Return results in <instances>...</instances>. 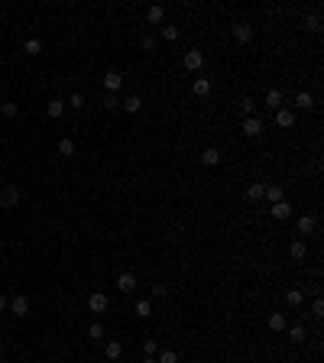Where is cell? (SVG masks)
Masks as SVG:
<instances>
[{
	"label": "cell",
	"mask_w": 324,
	"mask_h": 363,
	"mask_svg": "<svg viewBox=\"0 0 324 363\" xmlns=\"http://www.w3.org/2000/svg\"><path fill=\"white\" fill-rule=\"evenodd\" d=\"M314 227H318V217L314 214H302L299 217V234H311Z\"/></svg>",
	"instance_id": "cell-18"
},
{
	"label": "cell",
	"mask_w": 324,
	"mask_h": 363,
	"mask_svg": "<svg viewBox=\"0 0 324 363\" xmlns=\"http://www.w3.org/2000/svg\"><path fill=\"white\" fill-rule=\"evenodd\" d=\"M143 363H156V357H146V360H143Z\"/></svg>",
	"instance_id": "cell-42"
},
{
	"label": "cell",
	"mask_w": 324,
	"mask_h": 363,
	"mask_svg": "<svg viewBox=\"0 0 324 363\" xmlns=\"http://www.w3.org/2000/svg\"><path fill=\"white\" fill-rule=\"evenodd\" d=\"M273 120H276V127H282V130H288L295 123V110H288V107H279L276 114H273Z\"/></svg>",
	"instance_id": "cell-6"
},
{
	"label": "cell",
	"mask_w": 324,
	"mask_h": 363,
	"mask_svg": "<svg viewBox=\"0 0 324 363\" xmlns=\"http://www.w3.org/2000/svg\"><path fill=\"white\" fill-rule=\"evenodd\" d=\"M68 104H72V110H81V107H84V94H81V91H75Z\"/></svg>",
	"instance_id": "cell-37"
},
{
	"label": "cell",
	"mask_w": 324,
	"mask_h": 363,
	"mask_svg": "<svg viewBox=\"0 0 324 363\" xmlns=\"http://www.w3.org/2000/svg\"><path fill=\"white\" fill-rule=\"evenodd\" d=\"M262 133V120L259 117H247L243 120V136H259Z\"/></svg>",
	"instance_id": "cell-11"
},
{
	"label": "cell",
	"mask_w": 324,
	"mask_h": 363,
	"mask_svg": "<svg viewBox=\"0 0 324 363\" xmlns=\"http://www.w3.org/2000/svg\"><path fill=\"white\" fill-rule=\"evenodd\" d=\"M182 33H179V26H162V39H169V42H175Z\"/></svg>",
	"instance_id": "cell-34"
},
{
	"label": "cell",
	"mask_w": 324,
	"mask_h": 363,
	"mask_svg": "<svg viewBox=\"0 0 324 363\" xmlns=\"http://www.w3.org/2000/svg\"><path fill=\"white\" fill-rule=\"evenodd\" d=\"M305 338H308L305 324H292V327H288V341H295V344H305Z\"/></svg>",
	"instance_id": "cell-22"
},
{
	"label": "cell",
	"mask_w": 324,
	"mask_h": 363,
	"mask_svg": "<svg viewBox=\"0 0 324 363\" xmlns=\"http://www.w3.org/2000/svg\"><path fill=\"white\" fill-rule=\"evenodd\" d=\"M269 214H273L276 220H288L292 217V205H288V201H276V205L269 208Z\"/></svg>",
	"instance_id": "cell-9"
},
{
	"label": "cell",
	"mask_w": 324,
	"mask_h": 363,
	"mask_svg": "<svg viewBox=\"0 0 324 363\" xmlns=\"http://www.w3.org/2000/svg\"><path fill=\"white\" fill-rule=\"evenodd\" d=\"M10 312L20 315V318L30 315V298H26V295H13V298H10Z\"/></svg>",
	"instance_id": "cell-10"
},
{
	"label": "cell",
	"mask_w": 324,
	"mask_h": 363,
	"mask_svg": "<svg viewBox=\"0 0 324 363\" xmlns=\"http://www.w3.org/2000/svg\"><path fill=\"white\" fill-rule=\"evenodd\" d=\"M262 194H266V185H262V182H250V185H247V198L253 201V205L262 201Z\"/></svg>",
	"instance_id": "cell-14"
},
{
	"label": "cell",
	"mask_w": 324,
	"mask_h": 363,
	"mask_svg": "<svg viewBox=\"0 0 324 363\" xmlns=\"http://www.w3.org/2000/svg\"><path fill=\"white\" fill-rule=\"evenodd\" d=\"M302 26H305V30H311V33H318V30H321V16H318V13H308V16L302 20Z\"/></svg>",
	"instance_id": "cell-26"
},
{
	"label": "cell",
	"mask_w": 324,
	"mask_h": 363,
	"mask_svg": "<svg viewBox=\"0 0 324 363\" xmlns=\"http://www.w3.org/2000/svg\"><path fill=\"white\" fill-rule=\"evenodd\" d=\"M182 65H185L188 72H201V65H204V52H201V49H188L185 59H182Z\"/></svg>",
	"instance_id": "cell-2"
},
{
	"label": "cell",
	"mask_w": 324,
	"mask_h": 363,
	"mask_svg": "<svg viewBox=\"0 0 324 363\" xmlns=\"http://www.w3.org/2000/svg\"><path fill=\"white\" fill-rule=\"evenodd\" d=\"M58 156H65V159H72L75 156V139H58Z\"/></svg>",
	"instance_id": "cell-24"
},
{
	"label": "cell",
	"mask_w": 324,
	"mask_h": 363,
	"mask_svg": "<svg viewBox=\"0 0 324 363\" xmlns=\"http://www.w3.org/2000/svg\"><path fill=\"white\" fill-rule=\"evenodd\" d=\"M269 327H273V331H279V334H282L285 327H288V321H285V315H282V312H273V315H269Z\"/></svg>",
	"instance_id": "cell-21"
},
{
	"label": "cell",
	"mask_w": 324,
	"mask_h": 363,
	"mask_svg": "<svg viewBox=\"0 0 324 363\" xmlns=\"http://www.w3.org/2000/svg\"><path fill=\"white\" fill-rule=\"evenodd\" d=\"M0 114H4V117H16V104L13 101H4V104H0Z\"/></svg>",
	"instance_id": "cell-36"
},
{
	"label": "cell",
	"mask_w": 324,
	"mask_h": 363,
	"mask_svg": "<svg viewBox=\"0 0 324 363\" xmlns=\"http://www.w3.org/2000/svg\"><path fill=\"white\" fill-rule=\"evenodd\" d=\"M266 107H273V110L282 107V91H279V88H269L266 91Z\"/></svg>",
	"instance_id": "cell-19"
},
{
	"label": "cell",
	"mask_w": 324,
	"mask_h": 363,
	"mask_svg": "<svg viewBox=\"0 0 324 363\" xmlns=\"http://www.w3.org/2000/svg\"><path fill=\"white\" fill-rule=\"evenodd\" d=\"M0 360H4V350H0Z\"/></svg>",
	"instance_id": "cell-43"
},
{
	"label": "cell",
	"mask_w": 324,
	"mask_h": 363,
	"mask_svg": "<svg viewBox=\"0 0 324 363\" xmlns=\"http://www.w3.org/2000/svg\"><path fill=\"white\" fill-rule=\"evenodd\" d=\"M217 162H221V149H214V146L201 149V165H217Z\"/></svg>",
	"instance_id": "cell-15"
},
{
	"label": "cell",
	"mask_w": 324,
	"mask_h": 363,
	"mask_svg": "<svg viewBox=\"0 0 324 363\" xmlns=\"http://www.w3.org/2000/svg\"><path fill=\"white\" fill-rule=\"evenodd\" d=\"M156 46H159V39H156V36H143V49L146 52H156Z\"/></svg>",
	"instance_id": "cell-38"
},
{
	"label": "cell",
	"mask_w": 324,
	"mask_h": 363,
	"mask_svg": "<svg viewBox=\"0 0 324 363\" xmlns=\"http://www.w3.org/2000/svg\"><path fill=\"white\" fill-rule=\"evenodd\" d=\"M136 315H139V318H150V315H153V305H150V298L136 302Z\"/></svg>",
	"instance_id": "cell-31"
},
{
	"label": "cell",
	"mask_w": 324,
	"mask_h": 363,
	"mask_svg": "<svg viewBox=\"0 0 324 363\" xmlns=\"http://www.w3.org/2000/svg\"><path fill=\"white\" fill-rule=\"evenodd\" d=\"M117 289L124 292V295L136 292V276H133V272H120V276H117Z\"/></svg>",
	"instance_id": "cell-7"
},
{
	"label": "cell",
	"mask_w": 324,
	"mask_h": 363,
	"mask_svg": "<svg viewBox=\"0 0 324 363\" xmlns=\"http://www.w3.org/2000/svg\"><path fill=\"white\" fill-rule=\"evenodd\" d=\"M233 39H237L240 46L253 42V26H250V23H233Z\"/></svg>",
	"instance_id": "cell-4"
},
{
	"label": "cell",
	"mask_w": 324,
	"mask_h": 363,
	"mask_svg": "<svg viewBox=\"0 0 324 363\" xmlns=\"http://www.w3.org/2000/svg\"><path fill=\"white\" fill-rule=\"evenodd\" d=\"M0 185H4V182H0Z\"/></svg>",
	"instance_id": "cell-44"
},
{
	"label": "cell",
	"mask_w": 324,
	"mask_h": 363,
	"mask_svg": "<svg viewBox=\"0 0 324 363\" xmlns=\"http://www.w3.org/2000/svg\"><path fill=\"white\" fill-rule=\"evenodd\" d=\"M23 52H26V55H39V52H42V42H39V39H26V42H23Z\"/></svg>",
	"instance_id": "cell-28"
},
{
	"label": "cell",
	"mask_w": 324,
	"mask_h": 363,
	"mask_svg": "<svg viewBox=\"0 0 324 363\" xmlns=\"http://www.w3.org/2000/svg\"><path fill=\"white\" fill-rule=\"evenodd\" d=\"M311 315H314V318L324 315V302H321V298H314V302H311Z\"/></svg>",
	"instance_id": "cell-39"
},
{
	"label": "cell",
	"mask_w": 324,
	"mask_h": 363,
	"mask_svg": "<svg viewBox=\"0 0 324 363\" xmlns=\"http://www.w3.org/2000/svg\"><path fill=\"white\" fill-rule=\"evenodd\" d=\"M7 308H10V298H7V295H0V312H7Z\"/></svg>",
	"instance_id": "cell-41"
},
{
	"label": "cell",
	"mask_w": 324,
	"mask_h": 363,
	"mask_svg": "<svg viewBox=\"0 0 324 363\" xmlns=\"http://www.w3.org/2000/svg\"><path fill=\"white\" fill-rule=\"evenodd\" d=\"M20 198H23V191L16 188V185H0V208H13V205H20Z\"/></svg>",
	"instance_id": "cell-1"
},
{
	"label": "cell",
	"mask_w": 324,
	"mask_h": 363,
	"mask_svg": "<svg viewBox=\"0 0 324 363\" xmlns=\"http://www.w3.org/2000/svg\"><path fill=\"white\" fill-rule=\"evenodd\" d=\"M143 353H146V357H156V353H159V344H156L153 338H146L143 341Z\"/></svg>",
	"instance_id": "cell-32"
},
{
	"label": "cell",
	"mask_w": 324,
	"mask_h": 363,
	"mask_svg": "<svg viewBox=\"0 0 324 363\" xmlns=\"http://www.w3.org/2000/svg\"><path fill=\"white\" fill-rule=\"evenodd\" d=\"M191 91H195L198 97H208V94L214 91V85L208 81V78H195V81H191Z\"/></svg>",
	"instance_id": "cell-13"
},
{
	"label": "cell",
	"mask_w": 324,
	"mask_h": 363,
	"mask_svg": "<svg viewBox=\"0 0 324 363\" xmlns=\"http://www.w3.org/2000/svg\"><path fill=\"white\" fill-rule=\"evenodd\" d=\"M156 363H179V353L175 350H159V360Z\"/></svg>",
	"instance_id": "cell-33"
},
{
	"label": "cell",
	"mask_w": 324,
	"mask_h": 363,
	"mask_svg": "<svg viewBox=\"0 0 324 363\" xmlns=\"http://www.w3.org/2000/svg\"><path fill=\"white\" fill-rule=\"evenodd\" d=\"M162 16H165V7H150L146 10V23L156 26V23H162Z\"/></svg>",
	"instance_id": "cell-23"
},
{
	"label": "cell",
	"mask_w": 324,
	"mask_h": 363,
	"mask_svg": "<svg viewBox=\"0 0 324 363\" xmlns=\"http://www.w3.org/2000/svg\"><path fill=\"white\" fill-rule=\"evenodd\" d=\"M288 256H292V260H305V256H308V250H305L302 240H295L292 246H288Z\"/></svg>",
	"instance_id": "cell-27"
},
{
	"label": "cell",
	"mask_w": 324,
	"mask_h": 363,
	"mask_svg": "<svg viewBox=\"0 0 324 363\" xmlns=\"http://www.w3.org/2000/svg\"><path fill=\"white\" fill-rule=\"evenodd\" d=\"M285 305H292V308H302V305H305V295H302V289H288V292H285Z\"/></svg>",
	"instance_id": "cell-20"
},
{
	"label": "cell",
	"mask_w": 324,
	"mask_h": 363,
	"mask_svg": "<svg viewBox=\"0 0 324 363\" xmlns=\"http://www.w3.org/2000/svg\"><path fill=\"white\" fill-rule=\"evenodd\" d=\"M101 104H104V110H120V97L117 94H107Z\"/></svg>",
	"instance_id": "cell-30"
},
{
	"label": "cell",
	"mask_w": 324,
	"mask_h": 363,
	"mask_svg": "<svg viewBox=\"0 0 324 363\" xmlns=\"http://www.w3.org/2000/svg\"><path fill=\"white\" fill-rule=\"evenodd\" d=\"M262 198H269V205L285 201V188H282V185H266V194H262Z\"/></svg>",
	"instance_id": "cell-16"
},
{
	"label": "cell",
	"mask_w": 324,
	"mask_h": 363,
	"mask_svg": "<svg viewBox=\"0 0 324 363\" xmlns=\"http://www.w3.org/2000/svg\"><path fill=\"white\" fill-rule=\"evenodd\" d=\"M107 305H110V298L104 295V292H91V298H87V308H91L94 315H101V312H107Z\"/></svg>",
	"instance_id": "cell-3"
},
{
	"label": "cell",
	"mask_w": 324,
	"mask_h": 363,
	"mask_svg": "<svg viewBox=\"0 0 324 363\" xmlns=\"http://www.w3.org/2000/svg\"><path fill=\"white\" fill-rule=\"evenodd\" d=\"M292 104H295V110H311V107H314V97H311L308 91H302V94H295Z\"/></svg>",
	"instance_id": "cell-17"
},
{
	"label": "cell",
	"mask_w": 324,
	"mask_h": 363,
	"mask_svg": "<svg viewBox=\"0 0 324 363\" xmlns=\"http://www.w3.org/2000/svg\"><path fill=\"white\" fill-rule=\"evenodd\" d=\"M240 110L247 114V117H256V114H253V110H256V101H253V97H243V101H240Z\"/></svg>",
	"instance_id": "cell-29"
},
{
	"label": "cell",
	"mask_w": 324,
	"mask_h": 363,
	"mask_svg": "<svg viewBox=\"0 0 324 363\" xmlns=\"http://www.w3.org/2000/svg\"><path fill=\"white\" fill-rule=\"evenodd\" d=\"M87 338H91V341H101V338H104V327H101L98 321H94L91 327H87Z\"/></svg>",
	"instance_id": "cell-35"
},
{
	"label": "cell",
	"mask_w": 324,
	"mask_h": 363,
	"mask_svg": "<svg viewBox=\"0 0 324 363\" xmlns=\"http://www.w3.org/2000/svg\"><path fill=\"white\" fill-rule=\"evenodd\" d=\"M153 295H169V286H165V282H156V286H153Z\"/></svg>",
	"instance_id": "cell-40"
},
{
	"label": "cell",
	"mask_w": 324,
	"mask_h": 363,
	"mask_svg": "<svg viewBox=\"0 0 324 363\" xmlns=\"http://www.w3.org/2000/svg\"><path fill=\"white\" fill-rule=\"evenodd\" d=\"M104 353H107V360H120V353H124V344H120V341H110L107 347H104Z\"/></svg>",
	"instance_id": "cell-25"
},
{
	"label": "cell",
	"mask_w": 324,
	"mask_h": 363,
	"mask_svg": "<svg viewBox=\"0 0 324 363\" xmlns=\"http://www.w3.org/2000/svg\"><path fill=\"white\" fill-rule=\"evenodd\" d=\"M120 107H124L127 114H139V110H143V97H139V94H127L124 101H120Z\"/></svg>",
	"instance_id": "cell-8"
},
{
	"label": "cell",
	"mask_w": 324,
	"mask_h": 363,
	"mask_svg": "<svg viewBox=\"0 0 324 363\" xmlns=\"http://www.w3.org/2000/svg\"><path fill=\"white\" fill-rule=\"evenodd\" d=\"M65 114V101H58V97H52V101L46 104V117H52V120H58Z\"/></svg>",
	"instance_id": "cell-12"
},
{
	"label": "cell",
	"mask_w": 324,
	"mask_h": 363,
	"mask_svg": "<svg viewBox=\"0 0 324 363\" xmlns=\"http://www.w3.org/2000/svg\"><path fill=\"white\" fill-rule=\"evenodd\" d=\"M104 88H107V94H117L120 88H124V75H120V72H113V68H110V72L104 75Z\"/></svg>",
	"instance_id": "cell-5"
}]
</instances>
